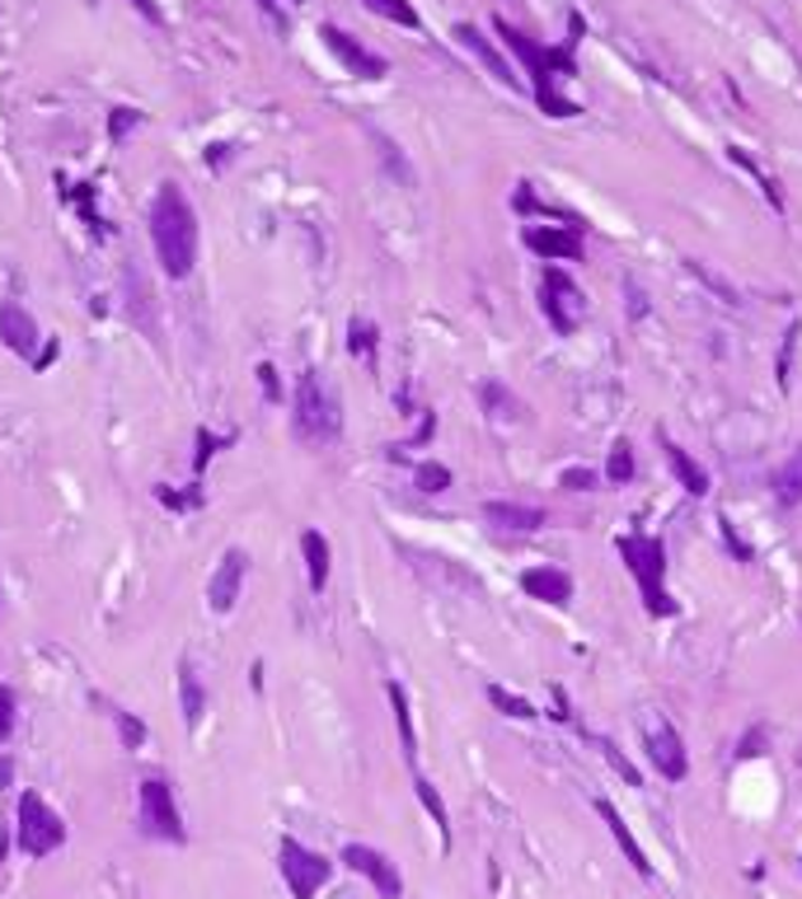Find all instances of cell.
Segmentation results:
<instances>
[{
	"label": "cell",
	"instance_id": "1",
	"mask_svg": "<svg viewBox=\"0 0 802 899\" xmlns=\"http://www.w3.org/2000/svg\"><path fill=\"white\" fill-rule=\"evenodd\" d=\"M493 33L502 38V48L517 56V62L525 66V75H531V94L535 104L550 113V117H577L582 104H573V98H563V80H577V38H582V19L573 14V38L563 48H550L540 43V38L521 33L517 24H507V19H493Z\"/></svg>",
	"mask_w": 802,
	"mask_h": 899
},
{
	"label": "cell",
	"instance_id": "2",
	"mask_svg": "<svg viewBox=\"0 0 802 899\" xmlns=\"http://www.w3.org/2000/svg\"><path fill=\"white\" fill-rule=\"evenodd\" d=\"M146 230H150V249L155 263L169 282H184V276L198 268V211L184 197L179 184H160L146 207Z\"/></svg>",
	"mask_w": 802,
	"mask_h": 899
},
{
	"label": "cell",
	"instance_id": "3",
	"mask_svg": "<svg viewBox=\"0 0 802 899\" xmlns=\"http://www.w3.org/2000/svg\"><path fill=\"white\" fill-rule=\"evenodd\" d=\"M291 431L305 446H334L343 436V398L320 370H301L291 389Z\"/></svg>",
	"mask_w": 802,
	"mask_h": 899
},
{
	"label": "cell",
	"instance_id": "4",
	"mask_svg": "<svg viewBox=\"0 0 802 899\" xmlns=\"http://www.w3.org/2000/svg\"><path fill=\"white\" fill-rule=\"evenodd\" d=\"M619 563L629 567V576L638 582L643 609H648L653 618L680 614V605H676L671 590H667V548H662L653 534H624V539H619Z\"/></svg>",
	"mask_w": 802,
	"mask_h": 899
},
{
	"label": "cell",
	"instance_id": "5",
	"mask_svg": "<svg viewBox=\"0 0 802 899\" xmlns=\"http://www.w3.org/2000/svg\"><path fill=\"white\" fill-rule=\"evenodd\" d=\"M14 844L24 857H52L66 844V820L38 792H24L19 796V815H14Z\"/></svg>",
	"mask_w": 802,
	"mask_h": 899
},
{
	"label": "cell",
	"instance_id": "6",
	"mask_svg": "<svg viewBox=\"0 0 802 899\" xmlns=\"http://www.w3.org/2000/svg\"><path fill=\"white\" fill-rule=\"evenodd\" d=\"M540 314H544V324H550L559 337L577 333L582 314H586L582 286H577L559 263H550V268H544V276H540Z\"/></svg>",
	"mask_w": 802,
	"mask_h": 899
},
{
	"label": "cell",
	"instance_id": "7",
	"mask_svg": "<svg viewBox=\"0 0 802 899\" xmlns=\"http://www.w3.org/2000/svg\"><path fill=\"white\" fill-rule=\"evenodd\" d=\"M278 857H282V881L296 899H315L329 881H334V863H329L324 853L305 848L301 838H282Z\"/></svg>",
	"mask_w": 802,
	"mask_h": 899
},
{
	"label": "cell",
	"instance_id": "8",
	"mask_svg": "<svg viewBox=\"0 0 802 899\" xmlns=\"http://www.w3.org/2000/svg\"><path fill=\"white\" fill-rule=\"evenodd\" d=\"M142 829L150 838H165V844H184L188 825H184V811L174 802V787L169 777H142Z\"/></svg>",
	"mask_w": 802,
	"mask_h": 899
},
{
	"label": "cell",
	"instance_id": "9",
	"mask_svg": "<svg viewBox=\"0 0 802 899\" xmlns=\"http://www.w3.org/2000/svg\"><path fill=\"white\" fill-rule=\"evenodd\" d=\"M643 750H648V764L657 769V777L686 783L690 754H686V741H680V731L667 722V717H648V722H643Z\"/></svg>",
	"mask_w": 802,
	"mask_h": 899
},
{
	"label": "cell",
	"instance_id": "10",
	"mask_svg": "<svg viewBox=\"0 0 802 899\" xmlns=\"http://www.w3.org/2000/svg\"><path fill=\"white\" fill-rule=\"evenodd\" d=\"M320 38H324V48L338 56L343 62V71L347 75H357V80H385L389 75V62L381 52H371V48H362L357 38H352L347 29H338V24H324L320 29Z\"/></svg>",
	"mask_w": 802,
	"mask_h": 899
},
{
	"label": "cell",
	"instance_id": "11",
	"mask_svg": "<svg viewBox=\"0 0 802 899\" xmlns=\"http://www.w3.org/2000/svg\"><path fill=\"white\" fill-rule=\"evenodd\" d=\"M343 867H347V871H357V876H366V881L376 886L381 899H399V895H404V876H399V867L389 863V857H385L381 848H371V844H347V848H343Z\"/></svg>",
	"mask_w": 802,
	"mask_h": 899
},
{
	"label": "cell",
	"instance_id": "12",
	"mask_svg": "<svg viewBox=\"0 0 802 899\" xmlns=\"http://www.w3.org/2000/svg\"><path fill=\"white\" fill-rule=\"evenodd\" d=\"M244 576H249V553H244V548H226L221 563H217V572H211V582H207V605H211V614H230L235 605H240Z\"/></svg>",
	"mask_w": 802,
	"mask_h": 899
},
{
	"label": "cell",
	"instance_id": "13",
	"mask_svg": "<svg viewBox=\"0 0 802 899\" xmlns=\"http://www.w3.org/2000/svg\"><path fill=\"white\" fill-rule=\"evenodd\" d=\"M456 43H460L465 52H475V56H479V66H483L488 75H493L498 85H507V90H525V80L517 75V66L507 62V56L498 52V43H493V38H488L479 24H456Z\"/></svg>",
	"mask_w": 802,
	"mask_h": 899
},
{
	"label": "cell",
	"instance_id": "14",
	"mask_svg": "<svg viewBox=\"0 0 802 899\" xmlns=\"http://www.w3.org/2000/svg\"><path fill=\"white\" fill-rule=\"evenodd\" d=\"M521 244L544 263H577L582 258V234L573 226H525Z\"/></svg>",
	"mask_w": 802,
	"mask_h": 899
},
{
	"label": "cell",
	"instance_id": "15",
	"mask_svg": "<svg viewBox=\"0 0 802 899\" xmlns=\"http://www.w3.org/2000/svg\"><path fill=\"white\" fill-rule=\"evenodd\" d=\"M0 343H6L14 356H24V362H38L43 328H38V318L19 305V300H6V305H0Z\"/></svg>",
	"mask_w": 802,
	"mask_h": 899
},
{
	"label": "cell",
	"instance_id": "16",
	"mask_svg": "<svg viewBox=\"0 0 802 899\" xmlns=\"http://www.w3.org/2000/svg\"><path fill=\"white\" fill-rule=\"evenodd\" d=\"M521 590L531 595V599H540V605L563 609L573 599V576L563 572V567H525L521 572Z\"/></svg>",
	"mask_w": 802,
	"mask_h": 899
},
{
	"label": "cell",
	"instance_id": "17",
	"mask_svg": "<svg viewBox=\"0 0 802 899\" xmlns=\"http://www.w3.org/2000/svg\"><path fill=\"white\" fill-rule=\"evenodd\" d=\"M301 563H305V582L310 590H329V576H334V544L320 534V530H305L301 534Z\"/></svg>",
	"mask_w": 802,
	"mask_h": 899
},
{
	"label": "cell",
	"instance_id": "18",
	"mask_svg": "<svg viewBox=\"0 0 802 899\" xmlns=\"http://www.w3.org/2000/svg\"><path fill=\"white\" fill-rule=\"evenodd\" d=\"M483 521L493 525V530L535 534L544 525V511L540 506H525V502H483Z\"/></svg>",
	"mask_w": 802,
	"mask_h": 899
},
{
	"label": "cell",
	"instance_id": "19",
	"mask_svg": "<svg viewBox=\"0 0 802 899\" xmlns=\"http://www.w3.org/2000/svg\"><path fill=\"white\" fill-rule=\"evenodd\" d=\"M596 815H601L605 825H611V838H615V844L624 848V857H629V863H634V871H638V876H653V863H648V853H643V844L634 838L629 820H624V815H619V811H615L611 802H605V796L596 802Z\"/></svg>",
	"mask_w": 802,
	"mask_h": 899
},
{
	"label": "cell",
	"instance_id": "20",
	"mask_svg": "<svg viewBox=\"0 0 802 899\" xmlns=\"http://www.w3.org/2000/svg\"><path fill=\"white\" fill-rule=\"evenodd\" d=\"M657 441H662V450H667V464H671V473H676V483H680V488H686L690 496H704V492H709V473H704V464H695V459H690L686 450H680L667 431H657Z\"/></svg>",
	"mask_w": 802,
	"mask_h": 899
},
{
	"label": "cell",
	"instance_id": "21",
	"mask_svg": "<svg viewBox=\"0 0 802 899\" xmlns=\"http://www.w3.org/2000/svg\"><path fill=\"white\" fill-rule=\"evenodd\" d=\"M385 693H389V708H395V726H399L404 759H408V764H418V731H414V708H408V693H404V684H395V679L385 684Z\"/></svg>",
	"mask_w": 802,
	"mask_h": 899
},
{
	"label": "cell",
	"instance_id": "22",
	"mask_svg": "<svg viewBox=\"0 0 802 899\" xmlns=\"http://www.w3.org/2000/svg\"><path fill=\"white\" fill-rule=\"evenodd\" d=\"M770 488H774V502H779V506H798V502H802V446L774 469Z\"/></svg>",
	"mask_w": 802,
	"mask_h": 899
},
{
	"label": "cell",
	"instance_id": "23",
	"mask_svg": "<svg viewBox=\"0 0 802 899\" xmlns=\"http://www.w3.org/2000/svg\"><path fill=\"white\" fill-rule=\"evenodd\" d=\"M179 703H184V722H188V726H198V722H202V712H207V689H202L198 670H192L188 661L179 666Z\"/></svg>",
	"mask_w": 802,
	"mask_h": 899
},
{
	"label": "cell",
	"instance_id": "24",
	"mask_svg": "<svg viewBox=\"0 0 802 899\" xmlns=\"http://www.w3.org/2000/svg\"><path fill=\"white\" fill-rule=\"evenodd\" d=\"M347 352L357 356V362H376V352H381V328L371 324V318H352L347 324Z\"/></svg>",
	"mask_w": 802,
	"mask_h": 899
},
{
	"label": "cell",
	"instance_id": "25",
	"mask_svg": "<svg viewBox=\"0 0 802 899\" xmlns=\"http://www.w3.org/2000/svg\"><path fill=\"white\" fill-rule=\"evenodd\" d=\"M414 792H418V802H423V811L433 815V825L441 829V844L451 848V811H446V802H441V792L427 783V777H414Z\"/></svg>",
	"mask_w": 802,
	"mask_h": 899
},
{
	"label": "cell",
	"instance_id": "26",
	"mask_svg": "<svg viewBox=\"0 0 802 899\" xmlns=\"http://www.w3.org/2000/svg\"><path fill=\"white\" fill-rule=\"evenodd\" d=\"M686 272L695 276V282H704V286H709L718 300H722V305H741V291L728 282V276H722V272H714L709 263H699V258H686Z\"/></svg>",
	"mask_w": 802,
	"mask_h": 899
},
{
	"label": "cell",
	"instance_id": "27",
	"mask_svg": "<svg viewBox=\"0 0 802 899\" xmlns=\"http://www.w3.org/2000/svg\"><path fill=\"white\" fill-rule=\"evenodd\" d=\"M362 6H366L371 14L389 19V24H399V29H418V24H423L418 10H414V0H362Z\"/></svg>",
	"mask_w": 802,
	"mask_h": 899
},
{
	"label": "cell",
	"instance_id": "28",
	"mask_svg": "<svg viewBox=\"0 0 802 899\" xmlns=\"http://www.w3.org/2000/svg\"><path fill=\"white\" fill-rule=\"evenodd\" d=\"M634 473H638L634 446H629V441H615V446H611V459H605V478H611L615 488H624V483H634Z\"/></svg>",
	"mask_w": 802,
	"mask_h": 899
},
{
	"label": "cell",
	"instance_id": "29",
	"mask_svg": "<svg viewBox=\"0 0 802 899\" xmlns=\"http://www.w3.org/2000/svg\"><path fill=\"white\" fill-rule=\"evenodd\" d=\"M488 703H493L502 717H517V722H535V717H540L521 693H507L502 684H488Z\"/></svg>",
	"mask_w": 802,
	"mask_h": 899
},
{
	"label": "cell",
	"instance_id": "30",
	"mask_svg": "<svg viewBox=\"0 0 802 899\" xmlns=\"http://www.w3.org/2000/svg\"><path fill=\"white\" fill-rule=\"evenodd\" d=\"M414 483H418V492L437 496V492H446V488H451V469H446V464H437V459H423V464L414 469Z\"/></svg>",
	"mask_w": 802,
	"mask_h": 899
},
{
	"label": "cell",
	"instance_id": "31",
	"mask_svg": "<svg viewBox=\"0 0 802 899\" xmlns=\"http://www.w3.org/2000/svg\"><path fill=\"white\" fill-rule=\"evenodd\" d=\"M113 722H117V735H123V750H142L146 745V722H136L132 712L113 708Z\"/></svg>",
	"mask_w": 802,
	"mask_h": 899
},
{
	"label": "cell",
	"instance_id": "32",
	"mask_svg": "<svg viewBox=\"0 0 802 899\" xmlns=\"http://www.w3.org/2000/svg\"><path fill=\"white\" fill-rule=\"evenodd\" d=\"M479 398H483V408H493V417H517V398L507 394L498 379H488V385L479 389Z\"/></svg>",
	"mask_w": 802,
	"mask_h": 899
},
{
	"label": "cell",
	"instance_id": "33",
	"mask_svg": "<svg viewBox=\"0 0 802 899\" xmlns=\"http://www.w3.org/2000/svg\"><path fill=\"white\" fill-rule=\"evenodd\" d=\"M14 712H19V698L10 684H0V745L10 741V731H14Z\"/></svg>",
	"mask_w": 802,
	"mask_h": 899
},
{
	"label": "cell",
	"instance_id": "34",
	"mask_svg": "<svg viewBox=\"0 0 802 899\" xmlns=\"http://www.w3.org/2000/svg\"><path fill=\"white\" fill-rule=\"evenodd\" d=\"M253 375H259V389L272 398V404H282V379H278V366H259V370H253Z\"/></svg>",
	"mask_w": 802,
	"mask_h": 899
},
{
	"label": "cell",
	"instance_id": "35",
	"mask_svg": "<svg viewBox=\"0 0 802 899\" xmlns=\"http://www.w3.org/2000/svg\"><path fill=\"white\" fill-rule=\"evenodd\" d=\"M793 337H798V324H789V333H784V352H779V389H789V362H793Z\"/></svg>",
	"mask_w": 802,
	"mask_h": 899
},
{
	"label": "cell",
	"instance_id": "36",
	"mask_svg": "<svg viewBox=\"0 0 802 899\" xmlns=\"http://www.w3.org/2000/svg\"><path fill=\"white\" fill-rule=\"evenodd\" d=\"M221 446H226V441H217V436H211V431L202 427V431H198V464H192V469H198V473H202V469H207V459H211V454H217Z\"/></svg>",
	"mask_w": 802,
	"mask_h": 899
},
{
	"label": "cell",
	"instance_id": "37",
	"mask_svg": "<svg viewBox=\"0 0 802 899\" xmlns=\"http://www.w3.org/2000/svg\"><path fill=\"white\" fill-rule=\"evenodd\" d=\"M563 488H569V492H586V488H596V473L592 469H569V473H563Z\"/></svg>",
	"mask_w": 802,
	"mask_h": 899
},
{
	"label": "cell",
	"instance_id": "38",
	"mask_svg": "<svg viewBox=\"0 0 802 899\" xmlns=\"http://www.w3.org/2000/svg\"><path fill=\"white\" fill-rule=\"evenodd\" d=\"M136 123H142V113H136V108H117V117H113V123H108V132H113V142H123V132H127V127H136Z\"/></svg>",
	"mask_w": 802,
	"mask_h": 899
},
{
	"label": "cell",
	"instance_id": "39",
	"mask_svg": "<svg viewBox=\"0 0 802 899\" xmlns=\"http://www.w3.org/2000/svg\"><path fill=\"white\" fill-rule=\"evenodd\" d=\"M132 6H136V14H146L150 24H160V29H165V10H160V0H132Z\"/></svg>",
	"mask_w": 802,
	"mask_h": 899
},
{
	"label": "cell",
	"instance_id": "40",
	"mask_svg": "<svg viewBox=\"0 0 802 899\" xmlns=\"http://www.w3.org/2000/svg\"><path fill=\"white\" fill-rule=\"evenodd\" d=\"M259 10L272 19V29H278V33H287V14L278 10V0H259Z\"/></svg>",
	"mask_w": 802,
	"mask_h": 899
},
{
	"label": "cell",
	"instance_id": "41",
	"mask_svg": "<svg viewBox=\"0 0 802 899\" xmlns=\"http://www.w3.org/2000/svg\"><path fill=\"white\" fill-rule=\"evenodd\" d=\"M10 777H14V759L0 754V787H10Z\"/></svg>",
	"mask_w": 802,
	"mask_h": 899
}]
</instances>
